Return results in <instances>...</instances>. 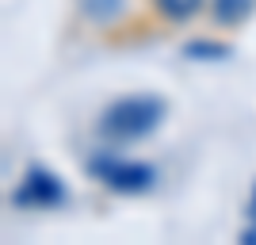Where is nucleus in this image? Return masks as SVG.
Wrapping results in <instances>:
<instances>
[{
	"label": "nucleus",
	"mask_w": 256,
	"mask_h": 245,
	"mask_svg": "<svg viewBox=\"0 0 256 245\" xmlns=\"http://www.w3.org/2000/svg\"><path fill=\"white\" fill-rule=\"evenodd\" d=\"M168 104L153 92H130L118 96L100 111L96 119V134L111 146H130V142H146L153 130L164 123Z\"/></svg>",
	"instance_id": "f257e3e1"
},
{
	"label": "nucleus",
	"mask_w": 256,
	"mask_h": 245,
	"mask_svg": "<svg viewBox=\"0 0 256 245\" xmlns=\"http://www.w3.org/2000/svg\"><path fill=\"white\" fill-rule=\"evenodd\" d=\"M241 245H256V184H252V199H248V226L241 234Z\"/></svg>",
	"instance_id": "6e6552de"
},
{
	"label": "nucleus",
	"mask_w": 256,
	"mask_h": 245,
	"mask_svg": "<svg viewBox=\"0 0 256 245\" xmlns=\"http://www.w3.org/2000/svg\"><path fill=\"white\" fill-rule=\"evenodd\" d=\"M8 199H12V207H20V211H54V207H62V203L69 199V192H65V180L54 169H46V165H27Z\"/></svg>",
	"instance_id": "7ed1b4c3"
},
{
	"label": "nucleus",
	"mask_w": 256,
	"mask_h": 245,
	"mask_svg": "<svg viewBox=\"0 0 256 245\" xmlns=\"http://www.w3.org/2000/svg\"><path fill=\"white\" fill-rule=\"evenodd\" d=\"M230 54H234V46L222 39H192L184 46V58H192V62H226Z\"/></svg>",
	"instance_id": "0eeeda50"
},
{
	"label": "nucleus",
	"mask_w": 256,
	"mask_h": 245,
	"mask_svg": "<svg viewBox=\"0 0 256 245\" xmlns=\"http://www.w3.org/2000/svg\"><path fill=\"white\" fill-rule=\"evenodd\" d=\"M88 176L96 184H104L115 195H146L157 184V165L138 157H122V153H96L88 157Z\"/></svg>",
	"instance_id": "f03ea898"
},
{
	"label": "nucleus",
	"mask_w": 256,
	"mask_h": 245,
	"mask_svg": "<svg viewBox=\"0 0 256 245\" xmlns=\"http://www.w3.org/2000/svg\"><path fill=\"white\" fill-rule=\"evenodd\" d=\"M150 8L157 12L164 23H188L203 8H210V0H150Z\"/></svg>",
	"instance_id": "39448f33"
},
{
	"label": "nucleus",
	"mask_w": 256,
	"mask_h": 245,
	"mask_svg": "<svg viewBox=\"0 0 256 245\" xmlns=\"http://www.w3.org/2000/svg\"><path fill=\"white\" fill-rule=\"evenodd\" d=\"M256 0H210V20L218 27H241L245 20H252Z\"/></svg>",
	"instance_id": "20e7f679"
},
{
	"label": "nucleus",
	"mask_w": 256,
	"mask_h": 245,
	"mask_svg": "<svg viewBox=\"0 0 256 245\" xmlns=\"http://www.w3.org/2000/svg\"><path fill=\"white\" fill-rule=\"evenodd\" d=\"M126 12V0H80V16L96 27H111Z\"/></svg>",
	"instance_id": "423d86ee"
}]
</instances>
